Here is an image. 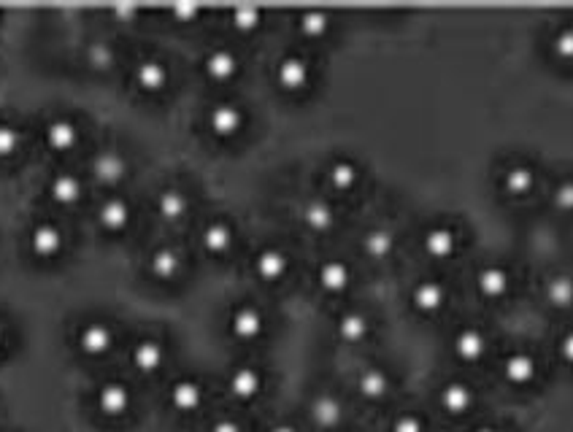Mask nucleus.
Masks as SVG:
<instances>
[{"instance_id":"nucleus-1","label":"nucleus","mask_w":573,"mask_h":432,"mask_svg":"<svg viewBox=\"0 0 573 432\" xmlns=\"http://www.w3.org/2000/svg\"><path fill=\"white\" fill-rule=\"evenodd\" d=\"M317 79V68L306 52H284L273 63V81L284 95H303L311 90V84Z\"/></svg>"},{"instance_id":"nucleus-2","label":"nucleus","mask_w":573,"mask_h":432,"mask_svg":"<svg viewBox=\"0 0 573 432\" xmlns=\"http://www.w3.org/2000/svg\"><path fill=\"white\" fill-rule=\"evenodd\" d=\"M203 122H206V130H209L217 141H236L244 135V130L249 127V111L241 100L222 98L214 100L206 114H203Z\"/></svg>"},{"instance_id":"nucleus-3","label":"nucleus","mask_w":573,"mask_h":432,"mask_svg":"<svg viewBox=\"0 0 573 432\" xmlns=\"http://www.w3.org/2000/svg\"><path fill=\"white\" fill-rule=\"evenodd\" d=\"M438 411L449 419H468L479 408V387L468 376H452L438 384Z\"/></svg>"},{"instance_id":"nucleus-4","label":"nucleus","mask_w":573,"mask_h":432,"mask_svg":"<svg viewBox=\"0 0 573 432\" xmlns=\"http://www.w3.org/2000/svg\"><path fill=\"white\" fill-rule=\"evenodd\" d=\"M498 370H501L503 384L517 392H525V389H533L541 378V360L538 354L528 346H514V349L503 351L501 362H498Z\"/></svg>"},{"instance_id":"nucleus-5","label":"nucleus","mask_w":573,"mask_h":432,"mask_svg":"<svg viewBox=\"0 0 573 432\" xmlns=\"http://www.w3.org/2000/svg\"><path fill=\"white\" fill-rule=\"evenodd\" d=\"M95 411L106 422H125L136 411V392L122 378H106L95 387Z\"/></svg>"},{"instance_id":"nucleus-6","label":"nucleus","mask_w":573,"mask_h":432,"mask_svg":"<svg viewBox=\"0 0 573 432\" xmlns=\"http://www.w3.org/2000/svg\"><path fill=\"white\" fill-rule=\"evenodd\" d=\"M130 176V157L117 146H101L95 149L87 162V181L95 187L117 192V187Z\"/></svg>"},{"instance_id":"nucleus-7","label":"nucleus","mask_w":573,"mask_h":432,"mask_svg":"<svg viewBox=\"0 0 573 432\" xmlns=\"http://www.w3.org/2000/svg\"><path fill=\"white\" fill-rule=\"evenodd\" d=\"M449 349L463 368H479L490 357L492 335L479 322H465L452 333Z\"/></svg>"},{"instance_id":"nucleus-8","label":"nucleus","mask_w":573,"mask_h":432,"mask_svg":"<svg viewBox=\"0 0 573 432\" xmlns=\"http://www.w3.org/2000/svg\"><path fill=\"white\" fill-rule=\"evenodd\" d=\"M73 341H76L79 354L90 357V360H103V357H109L111 351L117 349L119 333L111 319L92 316V319H87V322H82L76 327Z\"/></svg>"},{"instance_id":"nucleus-9","label":"nucleus","mask_w":573,"mask_h":432,"mask_svg":"<svg viewBox=\"0 0 573 432\" xmlns=\"http://www.w3.org/2000/svg\"><path fill=\"white\" fill-rule=\"evenodd\" d=\"M346 414L344 397L333 389H319L306 403V419L317 432H344Z\"/></svg>"},{"instance_id":"nucleus-10","label":"nucleus","mask_w":573,"mask_h":432,"mask_svg":"<svg viewBox=\"0 0 573 432\" xmlns=\"http://www.w3.org/2000/svg\"><path fill=\"white\" fill-rule=\"evenodd\" d=\"M271 327L268 311L255 300H241L230 308L228 330L238 343H257L263 341L265 333Z\"/></svg>"},{"instance_id":"nucleus-11","label":"nucleus","mask_w":573,"mask_h":432,"mask_svg":"<svg viewBox=\"0 0 573 432\" xmlns=\"http://www.w3.org/2000/svg\"><path fill=\"white\" fill-rule=\"evenodd\" d=\"M128 360L136 376L155 378L168 368L171 351H168V343L157 335H138L136 341L130 343Z\"/></svg>"},{"instance_id":"nucleus-12","label":"nucleus","mask_w":573,"mask_h":432,"mask_svg":"<svg viewBox=\"0 0 573 432\" xmlns=\"http://www.w3.org/2000/svg\"><path fill=\"white\" fill-rule=\"evenodd\" d=\"M460 246H463V235H460V230H457L452 222H446V219L430 222V225H425V230L419 233V249L433 262L455 260Z\"/></svg>"},{"instance_id":"nucleus-13","label":"nucleus","mask_w":573,"mask_h":432,"mask_svg":"<svg viewBox=\"0 0 573 432\" xmlns=\"http://www.w3.org/2000/svg\"><path fill=\"white\" fill-rule=\"evenodd\" d=\"M206 403H209V387L201 376L184 373L168 384V408L173 414L195 416L201 414Z\"/></svg>"},{"instance_id":"nucleus-14","label":"nucleus","mask_w":573,"mask_h":432,"mask_svg":"<svg viewBox=\"0 0 573 432\" xmlns=\"http://www.w3.org/2000/svg\"><path fill=\"white\" fill-rule=\"evenodd\" d=\"M265 387H268V376H265L263 365H257V362H238L225 376V392L230 400L241 405L255 403L257 397H263Z\"/></svg>"},{"instance_id":"nucleus-15","label":"nucleus","mask_w":573,"mask_h":432,"mask_svg":"<svg viewBox=\"0 0 573 432\" xmlns=\"http://www.w3.org/2000/svg\"><path fill=\"white\" fill-rule=\"evenodd\" d=\"M130 79L141 95H163L171 87L173 73L168 60L160 54H141L130 68Z\"/></svg>"},{"instance_id":"nucleus-16","label":"nucleus","mask_w":573,"mask_h":432,"mask_svg":"<svg viewBox=\"0 0 573 432\" xmlns=\"http://www.w3.org/2000/svg\"><path fill=\"white\" fill-rule=\"evenodd\" d=\"M473 287L476 292L490 300V303H501L506 297L511 295L514 289V270L511 265L501 260H484L476 273H473Z\"/></svg>"},{"instance_id":"nucleus-17","label":"nucleus","mask_w":573,"mask_h":432,"mask_svg":"<svg viewBox=\"0 0 573 432\" xmlns=\"http://www.w3.org/2000/svg\"><path fill=\"white\" fill-rule=\"evenodd\" d=\"M244 60L238 54L236 46L214 44L209 46L201 57V71L211 84H230L241 76Z\"/></svg>"},{"instance_id":"nucleus-18","label":"nucleus","mask_w":573,"mask_h":432,"mask_svg":"<svg viewBox=\"0 0 573 432\" xmlns=\"http://www.w3.org/2000/svg\"><path fill=\"white\" fill-rule=\"evenodd\" d=\"M449 297V284L441 276H422L409 289V303L419 316H438L449 306Z\"/></svg>"},{"instance_id":"nucleus-19","label":"nucleus","mask_w":573,"mask_h":432,"mask_svg":"<svg viewBox=\"0 0 573 432\" xmlns=\"http://www.w3.org/2000/svg\"><path fill=\"white\" fill-rule=\"evenodd\" d=\"M292 270V254L284 249L282 243H263L252 257V273L257 279L273 287L282 284Z\"/></svg>"},{"instance_id":"nucleus-20","label":"nucleus","mask_w":573,"mask_h":432,"mask_svg":"<svg viewBox=\"0 0 573 432\" xmlns=\"http://www.w3.org/2000/svg\"><path fill=\"white\" fill-rule=\"evenodd\" d=\"M133 216H136L133 200L125 198L122 192H106L95 206V222H98L103 233H125L133 225Z\"/></svg>"},{"instance_id":"nucleus-21","label":"nucleus","mask_w":573,"mask_h":432,"mask_svg":"<svg viewBox=\"0 0 573 432\" xmlns=\"http://www.w3.org/2000/svg\"><path fill=\"white\" fill-rule=\"evenodd\" d=\"M187 257L176 243H157L152 252L146 254V273L157 284H176L184 276Z\"/></svg>"},{"instance_id":"nucleus-22","label":"nucleus","mask_w":573,"mask_h":432,"mask_svg":"<svg viewBox=\"0 0 573 432\" xmlns=\"http://www.w3.org/2000/svg\"><path fill=\"white\" fill-rule=\"evenodd\" d=\"M322 179H325V187H328L330 195L346 198V195H352V192L360 187V181H363V165H360L355 157L338 154V157L328 160L325 171H322Z\"/></svg>"},{"instance_id":"nucleus-23","label":"nucleus","mask_w":573,"mask_h":432,"mask_svg":"<svg viewBox=\"0 0 573 432\" xmlns=\"http://www.w3.org/2000/svg\"><path fill=\"white\" fill-rule=\"evenodd\" d=\"M314 281H317V287L322 289L325 295H346L349 289L355 287V265L346 260V257L330 254V257H325V260L317 265Z\"/></svg>"},{"instance_id":"nucleus-24","label":"nucleus","mask_w":573,"mask_h":432,"mask_svg":"<svg viewBox=\"0 0 573 432\" xmlns=\"http://www.w3.org/2000/svg\"><path fill=\"white\" fill-rule=\"evenodd\" d=\"M65 241H68V235L55 219H38L28 230V249L36 260H57L65 252Z\"/></svg>"},{"instance_id":"nucleus-25","label":"nucleus","mask_w":573,"mask_h":432,"mask_svg":"<svg viewBox=\"0 0 573 432\" xmlns=\"http://www.w3.org/2000/svg\"><path fill=\"white\" fill-rule=\"evenodd\" d=\"M501 192L511 200H528L538 189V168L528 160H511L498 176Z\"/></svg>"},{"instance_id":"nucleus-26","label":"nucleus","mask_w":573,"mask_h":432,"mask_svg":"<svg viewBox=\"0 0 573 432\" xmlns=\"http://www.w3.org/2000/svg\"><path fill=\"white\" fill-rule=\"evenodd\" d=\"M355 392L365 403L379 405L390 400V395L395 392V376L387 365H379V362L365 365L355 376Z\"/></svg>"},{"instance_id":"nucleus-27","label":"nucleus","mask_w":573,"mask_h":432,"mask_svg":"<svg viewBox=\"0 0 573 432\" xmlns=\"http://www.w3.org/2000/svg\"><path fill=\"white\" fill-rule=\"evenodd\" d=\"M238 230L236 225L230 222L228 216H209L206 222L198 230V243H201V249L209 257H225V254L233 252V246H236Z\"/></svg>"},{"instance_id":"nucleus-28","label":"nucleus","mask_w":573,"mask_h":432,"mask_svg":"<svg viewBox=\"0 0 573 432\" xmlns=\"http://www.w3.org/2000/svg\"><path fill=\"white\" fill-rule=\"evenodd\" d=\"M333 333L346 346H363L373 335V316L365 308L346 306L333 319Z\"/></svg>"},{"instance_id":"nucleus-29","label":"nucleus","mask_w":573,"mask_h":432,"mask_svg":"<svg viewBox=\"0 0 573 432\" xmlns=\"http://www.w3.org/2000/svg\"><path fill=\"white\" fill-rule=\"evenodd\" d=\"M44 144L52 154H71L82 144V125L68 114H55L46 119Z\"/></svg>"},{"instance_id":"nucleus-30","label":"nucleus","mask_w":573,"mask_h":432,"mask_svg":"<svg viewBox=\"0 0 573 432\" xmlns=\"http://www.w3.org/2000/svg\"><path fill=\"white\" fill-rule=\"evenodd\" d=\"M87 195V176L76 171H55L46 179V198L60 208L79 206Z\"/></svg>"},{"instance_id":"nucleus-31","label":"nucleus","mask_w":573,"mask_h":432,"mask_svg":"<svg viewBox=\"0 0 573 432\" xmlns=\"http://www.w3.org/2000/svg\"><path fill=\"white\" fill-rule=\"evenodd\" d=\"M155 214L165 225H182L192 214V195L179 184H168V187L157 189Z\"/></svg>"},{"instance_id":"nucleus-32","label":"nucleus","mask_w":573,"mask_h":432,"mask_svg":"<svg viewBox=\"0 0 573 432\" xmlns=\"http://www.w3.org/2000/svg\"><path fill=\"white\" fill-rule=\"evenodd\" d=\"M338 208L328 195H317L309 198L301 206V222L303 227L314 235H330L338 227Z\"/></svg>"},{"instance_id":"nucleus-33","label":"nucleus","mask_w":573,"mask_h":432,"mask_svg":"<svg viewBox=\"0 0 573 432\" xmlns=\"http://www.w3.org/2000/svg\"><path fill=\"white\" fill-rule=\"evenodd\" d=\"M295 33L303 38V41H311V44H317V41H325V38L333 33V25H336V19L330 14L328 9H301L295 11Z\"/></svg>"},{"instance_id":"nucleus-34","label":"nucleus","mask_w":573,"mask_h":432,"mask_svg":"<svg viewBox=\"0 0 573 432\" xmlns=\"http://www.w3.org/2000/svg\"><path fill=\"white\" fill-rule=\"evenodd\" d=\"M360 249L371 262H387L398 249V235L392 227L373 225L360 238Z\"/></svg>"},{"instance_id":"nucleus-35","label":"nucleus","mask_w":573,"mask_h":432,"mask_svg":"<svg viewBox=\"0 0 573 432\" xmlns=\"http://www.w3.org/2000/svg\"><path fill=\"white\" fill-rule=\"evenodd\" d=\"M84 63L92 73H111L119 65V49L109 38H92L84 49Z\"/></svg>"},{"instance_id":"nucleus-36","label":"nucleus","mask_w":573,"mask_h":432,"mask_svg":"<svg viewBox=\"0 0 573 432\" xmlns=\"http://www.w3.org/2000/svg\"><path fill=\"white\" fill-rule=\"evenodd\" d=\"M544 303L555 311H571L573 308V276L571 273H552L544 281Z\"/></svg>"},{"instance_id":"nucleus-37","label":"nucleus","mask_w":573,"mask_h":432,"mask_svg":"<svg viewBox=\"0 0 573 432\" xmlns=\"http://www.w3.org/2000/svg\"><path fill=\"white\" fill-rule=\"evenodd\" d=\"M225 17H228L230 30L238 36H252L265 25V9L260 6H230Z\"/></svg>"},{"instance_id":"nucleus-38","label":"nucleus","mask_w":573,"mask_h":432,"mask_svg":"<svg viewBox=\"0 0 573 432\" xmlns=\"http://www.w3.org/2000/svg\"><path fill=\"white\" fill-rule=\"evenodd\" d=\"M387 432H430V419L419 408H401L392 414Z\"/></svg>"},{"instance_id":"nucleus-39","label":"nucleus","mask_w":573,"mask_h":432,"mask_svg":"<svg viewBox=\"0 0 573 432\" xmlns=\"http://www.w3.org/2000/svg\"><path fill=\"white\" fill-rule=\"evenodd\" d=\"M549 52L555 54L557 63H573V25L571 22H565L552 33L549 38Z\"/></svg>"},{"instance_id":"nucleus-40","label":"nucleus","mask_w":573,"mask_h":432,"mask_svg":"<svg viewBox=\"0 0 573 432\" xmlns=\"http://www.w3.org/2000/svg\"><path fill=\"white\" fill-rule=\"evenodd\" d=\"M22 152V130L14 122H0V160H11Z\"/></svg>"},{"instance_id":"nucleus-41","label":"nucleus","mask_w":573,"mask_h":432,"mask_svg":"<svg viewBox=\"0 0 573 432\" xmlns=\"http://www.w3.org/2000/svg\"><path fill=\"white\" fill-rule=\"evenodd\" d=\"M549 200H552L555 211L573 216V176H563V179H557L552 192H549Z\"/></svg>"},{"instance_id":"nucleus-42","label":"nucleus","mask_w":573,"mask_h":432,"mask_svg":"<svg viewBox=\"0 0 573 432\" xmlns=\"http://www.w3.org/2000/svg\"><path fill=\"white\" fill-rule=\"evenodd\" d=\"M203 14H206V9L195 6V3H176V6L168 9V17L173 19V25H198Z\"/></svg>"},{"instance_id":"nucleus-43","label":"nucleus","mask_w":573,"mask_h":432,"mask_svg":"<svg viewBox=\"0 0 573 432\" xmlns=\"http://www.w3.org/2000/svg\"><path fill=\"white\" fill-rule=\"evenodd\" d=\"M206 432H249V430H246L244 419L238 414H219L211 419Z\"/></svg>"},{"instance_id":"nucleus-44","label":"nucleus","mask_w":573,"mask_h":432,"mask_svg":"<svg viewBox=\"0 0 573 432\" xmlns=\"http://www.w3.org/2000/svg\"><path fill=\"white\" fill-rule=\"evenodd\" d=\"M555 354H557V360L563 362L565 368L573 370V324L571 327H565L563 333L557 335Z\"/></svg>"},{"instance_id":"nucleus-45","label":"nucleus","mask_w":573,"mask_h":432,"mask_svg":"<svg viewBox=\"0 0 573 432\" xmlns=\"http://www.w3.org/2000/svg\"><path fill=\"white\" fill-rule=\"evenodd\" d=\"M109 14L119 17V25H136L144 9H138V6H114V9H109Z\"/></svg>"},{"instance_id":"nucleus-46","label":"nucleus","mask_w":573,"mask_h":432,"mask_svg":"<svg viewBox=\"0 0 573 432\" xmlns=\"http://www.w3.org/2000/svg\"><path fill=\"white\" fill-rule=\"evenodd\" d=\"M265 432H306L298 422H292V419H279V422L268 424V430Z\"/></svg>"},{"instance_id":"nucleus-47","label":"nucleus","mask_w":573,"mask_h":432,"mask_svg":"<svg viewBox=\"0 0 573 432\" xmlns=\"http://www.w3.org/2000/svg\"><path fill=\"white\" fill-rule=\"evenodd\" d=\"M468 432H509V430L498 422H479V424H473Z\"/></svg>"},{"instance_id":"nucleus-48","label":"nucleus","mask_w":573,"mask_h":432,"mask_svg":"<svg viewBox=\"0 0 573 432\" xmlns=\"http://www.w3.org/2000/svg\"><path fill=\"white\" fill-rule=\"evenodd\" d=\"M9 346V324L0 319V351Z\"/></svg>"}]
</instances>
